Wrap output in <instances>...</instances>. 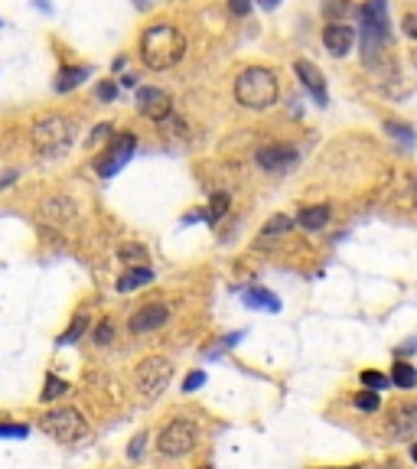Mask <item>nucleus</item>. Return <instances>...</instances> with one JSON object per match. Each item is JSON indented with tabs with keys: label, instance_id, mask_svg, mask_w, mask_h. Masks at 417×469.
<instances>
[{
	"label": "nucleus",
	"instance_id": "7ed1b4c3",
	"mask_svg": "<svg viewBox=\"0 0 417 469\" xmlns=\"http://www.w3.org/2000/svg\"><path fill=\"white\" fill-rule=\"evenodd\" d=\"M75 144V121L65 115H46L33 124V147L43 157H62Z\"/></svg>",
	"mask_w": 417,
	"mask_h": 469
},
{
	"label": "nucleus",
	"instance_id": "4be33fe9",
	"mask_svg": "<svg viewBox=\"0 0 417 469\" xmlns=\"http://www.w3.org/2000/svg\"><path fill=\"white\" fill-rule=\"evenodd\" d=\"M391 385H398V388H414V385H417L414 365H408V362H398V365H394V371H391Z\"/></svg>",
	"mask_w": 417,
	"mask_h": 469
},
{
	"label": "nucleus",
	"instance_id": "ea45409f",
	"mask_svg": "<svg viewBox=\"0 0 417 469\" xmlns=\"http://www.w3.org/2000/svg\"><path fill=\"white\" fill-rule=\"evenodd\" d=\"M411 193H414V202H417V176L411 179Z\"/></svg>",
	"mask_w": 417,
	"mask_h": 469
},
{
	"label": "nucleus",
	"instance_id": "e433bc0d",
	"mask_svg": "<svg viewBox=\"0 0 417 469\" xmlns=\"http://www.w3.org/2000/svg\"><path fill=\"white\" fill-rule=\"evenodd\" d=\"M404 33L411 39H417V14H404Z\"/></svg>",
	"mask_w": 417,
	"mask_h": 469
},
{
	"label": "nucleus",
	"instance_id": "f3484780",
	"mask_svg": "<svg viewBox=\"0 0 417 469\" xmlns=\"http://www.w3.org/2000/svg\"><path fill=\"white\" fill-rule=\"evenodd\" d=\"M88 75H92V69H88V65H62L59 75H56V92H59V95L75 92V88L85 82Z\"/></svg>",
	"mask_w": 417,
	"mask_h": 469
},
{
	"label": "nucleus",
	"instance_id": "58836bf2",
	"mask_svg": "<svg viewBox=\"0 0 417 469\" xmlns=\"http://www.w3.org/2000/svg\"><path fill=\"white\" fill-rule=\"evenodd\" d=\"M258 7H264V10H274V7H280V0H258Z\"/></svg>",
	"mask_w": 417,
	"mask_h": 469
},
{
	"label": "nucleus",
	"instance_id": "4c0bfd02",
	"mask_svg": "<svg viewBox=\"0 0 417 469\" xmlns=\"http://www.w3.org/2000/svg\"><path fill=\"white\" fill-rule=\"evenodd\" d=\"M14 179H16V173H14V169H7V173H0V189H7V186L14 183Z\"/></svg>",
	"mask_w": 417,
	"mask_h": 469
},
{
	"label": "nucleus",
	"instance_id": "2f4dec72",
	"mask_svg": "<svg viewBox=\"0 0 417 469\" xmlns=\"http://www.w3.org/2000/svg\"><path fill=\"white\" fill-rule=\"evenodd\" d=\"M105 137H111V124H98L92 134H88V147H95V144H101Z\"/></svg>",
	"mask_w": 417,
	"mask_h": 469
},
{
	"label": "nucleus",
	"instance_id": "c9c22d12",
	"mask_svg": "<svg viewBox=\"0 0 417 469\" xmlns=\"http://www.w3.org/2000/svg\"><path fill=\"white\" fill-rule=\"evenodd\" d=\"M388 131H391V137H398V140H408V144H414V134H411L408 127H398V124H388Z\"/></svg>",
	"mask_w": 417,
	"mask_h": 469
},
{
	"label": "nucleus",
	"instance_id": "79ce46f5",
	"mask_svg": "<svg viewBox=\"0 0 417 469\" xmlns=\"http://www.w3.org/2000/svg\"><path fill=\"white\" fill-rule=\"evenodd\" d=\"M342 469H352V466H342Z\"/></svg>",
	"mask_w": 417,
	"mask_h": 469
},
{
	"label": "nucleus",
	"instance_id": "a211bd4d",
	"mask_svg": "<svg viewBox=\"0 0 417 469\" xmlns=\"http://www.w3.org/2000/svg\"><path fill=\"white\" fill-rule=\"evenodd\" d=\"M150 280H154V270L144 264V268H127L121 277H117V293H134V290H140V287H147Z\"/></svg>",
	"mask_w": 417,
	"mask_h": 469
},
{
	"label": "nucleus",
	"instance_id": "ddd939ff",
	"mask_svg": "<svg viewBox=\"0 0 417 469\" xmlns=\"http://www.w3.org/2000/svg\"><path fill=\"white\" fill-rule=\"evenodd\" d=\"M167 320H170V307H163V303H150V307H140L137 313L127 320V330H131L134 336H144V332L160 330Z\"/></svg>",
	"mask_w": 417,
	"mask_h": 469
},
{
	"label": "nucleus",
	"instance_id": "aec40b11",
	"mask_svg": "<svg viewBox=\"0 0 417 469\" xmlns=\"http://www.w3.org/2000/svg\"><path fill=\"white\" fill-rule=\"evenodd\" d=\"M290 228H294V222H290V218H287V216H274V218H270V222L261 228V238H258V245H261V248H268L270 241L284 238V235H287V231H290Z\"/></svg>",
	"mask_w": 417,
	"mask_h": 469
},
{
	"label": "nucleus",
	"instance_id": "393cba45",
	"mask_svg": "<svg viewBox=\"0 0 417 469\" xmlns=\"http://www.w3.org/2000/svg\"><path fill=\"white\" fill-rule=\"evenodd\" d=\"M362 385L369 388V391H385V388L391 385V378L381 375V371H362Z\"/></svg>",
	"mask_w": 417,
	"mask_h": 469
},
{
	"label": "nucleus",
	"instance_id": "4468645a",
	"mask_svg": "<svg viewBox=\"0 0 417 469\" xmlns=\"http://www.w3.org/2000/svg\"><path fill=\"white\" fill-rule=\"evenodd\" d=\"M39 216H43V222L56 225V228H65V225H72L78 218V209L65 196H53V199H46L39 206Z\"/></svg>",
	"mask_w": 417,
	"mask_h": 469
},
{
	"label": "nucleus",
	"instance_id": "a878e982",
	"mask_svg": "<svg viewBox=\"0 0 417 469\" xmlns=\"http://www.w3.org/2000/svg\"><path fill=\"white\" fill-rule=\"evenodd\" d=\"M356 408H359V411H379V408H381L379 391H369V388H365L362 394H356Z\"/></svg>",
	"mask_w": 417,
	"mask_h": 469
},
{
	"label": "nucleus",
	"instance_id": "6e6552de",
	"mask_svg": "<svg viewBox=\"0 0 417 469\" xmlns=\"http://www.w3.org/2000/svg\"><path fill=\"white\" fill-rule=\"evenodd\" d=\"M134 150H137V137H134V134H117V137L111 140L108 150H105L101 157H95V169H98V176L101 179L117 176V169L127 167V160L134 157Z\"/></svg>",
	"mask_w": 417,
	"mask_h": 469
},
{
	"label": "nucleus",
	"instance_id": "0eeeda50",
	"mask_svg": "<svg viewBox=\"0 0 417 469\" xmlns=\"http://www.w3.org/2000/svg\"><path fill=\"white\" fill-rule=\"evenodd\" d=\"M196 440H199V427H196L193 421H186V417H179V421H173L170 427H163L160 433V453L163 456H186L196 450Z\"/></svg>",
	"mask_w": 417,
	"mask_h": 469
},
{
	"label": "nucleus",
	"instance_id": "39448f33",
	"mask_svg": "<svg viewBox=\"0 0 417 469\" xmlns=\"http://www.w3.org/2000/svg\"><path fill=\"white\" fill-rule=\"evenodd\" d=\"M173 378V365L170 359H144L134 371V385H137L140 398L144 401H157Z\"/></svg>",
	"mask_w": 417,
	"mask_h": 469
},
{
	"label": "nucleus",
	"instance_id": "f03ea898",
	"mask_svg": "<svg viewBox=\"0 0 417 469\" xmlns=\"http://www.w3.org/2000/svg\"><path fill=\"white\" fill-rule=\"evenodd\" d=\"M278 95H280L278 75L270 69H264V65H248L235 78V101H238L241 108L268 111L278 105Z\"/></svg>",
	"mask_w": 417,
	"mask_h": 469
},
{
	"label": "nucleus",
	"instance_id": "bb28decb",
	"mask_svg": "<svg viewBox=\"0 0 417 469\" xmlns=\"http://www.w3.org/2000/svg\"><path fill=\"white\" fill-rule=\"evenodd\" d=\"M228 193H216L212 196V212H208V222H216L218 216H225V212H228Z\"/></svg>",
	"mask_w": 417,
	"mask_h": 469
},
{
	"label": "nucleus",
	"instance_id": "7c9ffc66",
	"mask_svg": "<svg viewBox=\"0 0 417 469\" xmlns=\"http://www.w3.org/2000/svg\"><path fill=\"white\" fill-rule=\"evenodd\" d=\"M323 10H326V14H329V16H342V14H349V10H352V7H349L346 0H326V4H323Z\"/></svg>",
	"mask_w": 417,
	"mask_h": 469
},
{
	"label": "nucleus",
	"instance_id": "f704fd0d",
	"mask_svg": "<svg viewBox=\"0 0 417 469\" xmlns=\"http://www.w3.org/2000/svg\"><path fill=\"white\" fill-rule=\"evenodd\" d=\"M228 10H232L235 16H248L251 14V0H228Z\"/></svg>",
	"mask_w": 417,
	"mask_h": 469
},
{
	"label": "nucleus",
	"instance_id": "72a5a7b5",
	"mask_svg": "<svg viewBox=\"0 0 417 469\" xmlns=\"http://www.w3.org/2000/svg\"><path fill=\"white\" fill-rule=\"evenodd\" d=\"M95 342H98V346H108V342H111V320H105V323L98 326V332H95Z\"/></svg>",
	"mask_w": 417,
	"mask_h": 469
},
{
	"label": "nucleus",
	"instance_id": "20e7f679",
	"mask_svg": "<svg viewBox=\"0 0 417 469\" xmlns=\"http://www.w3.org/2000/svg\"><path fill=\"white\" fill-rule=\"evenodd\" d=\"M359 26L365 36V56H371L379 46H388L391 39V23H388V0H365L356 10Z\"/></svg>",
	"mask_w": 417,
	"mask_h": 469
},
{
	"label": "nucleus",
	"instance_id": "9d476101",
	"mask_svg": "<svg viewBox=\"0 0 417 469\" xmlns=\"http://www.w3.org/2000/svg\"><path fill=\"white\" fill-rule=\"evenodd\" d=\"M356 39H359V30L356 26H349V23H342V20H332V23L323 30V46H326V53H332L336 59H342V56L352 53Z\"/></svg>",
	"mask_w": 417,
	"mask_h": 469
},
{
	"label": "nucleus",
	"instance_id": "c756f323",
	"mask_svg": "<svg viewBox=\"0 0 417 469\" xmlns=\"http://www.w3.org/2000/svg\"><path fill=\"white\" fill-rule=\"evenodd\" d=\"M144 446H147V431H140L137 437L131 440V446H127V456H131V460H140V453H144Z\"/></svg>",
	"mask_w": 417,
	"mask_h": 469
},
{
	"label": "nucleus",
	"instance_id": "c85d7f7f",
	"mask_svg": "<svg viewBox=\"0 0 417 469\" xmlns=\"http://www.w3.org/2000/svg\"><path fill=\"white\" fill-rule=\"evenodd\" d=\"M26 433H30V427H23V423H0V437H16V440H23Z\"/></svg>",
	"mask_w": 417,
	"mask_h": 469
},
{
	"label": "nucleus",
	"instance_id": "6ab92c4d",
	"mask_svg": "<svg viewBox=\"0 0 417 469\" xmlns=\"http://www.w3.org/2000/svg\"><path fill=\"white\" fill-rule=\"evenodd\" d=\"M326 222H329V206H307V209H300V216H297V225L307 231H320Z\"/></svg>",
	"mask_w": 417,
	"mask_h": 469
},
{
	"label": "nucleus",
	"instance_id": "9b49d317",
	"mask_svg": "<svg viewBox=\"0 0 417 469\" xmlns=\"http://www.w3.org/2000/svg\"><path fill=\"white\" fill-rule=\"evenodd\" d=\"M297 157H300V154H297L294 144H268V147H261V150L255 154V160H258V167L268 169V173H280V169L294 167Z\"/></svg>",
	"mask_w": 417,
	"mask_h": 469
},
{
	"label": "nucleus",
	"instance_id": "dca6fc26",
	"mask_svg": "<svg viewBox=\"0 0 417 469\" xmlns=\"http://www.w3.org/2000/svg\"><path fill=\"white\" fill-rule=\"evenodd\" d=\"M241 300H245L248 310H261V313H280V300L270 290H264V287H248V290L241 293Z\"/></svg>",
	"mask_w": 417,
	"mask_h": 469
},
{
	"label": "nucleus",
	"instance_id": "37998d69",
	"mask_svg": "<svg viewBox=\"0 0 417 469\" xmlns=\"http://www.w3.org/2000/svg\"><path fill=\"white\" fill-rule=\"evenodd\" d=\"M388 469H398V466H388Z\"/></svg>",
	"mask_w": 417,
	"mask_h": 469
},
{
	"label": "nucleus",
	"instance_id": "5701e85b",
	"mask_svg": "<svg viewBox=\"0 0 417 469\" xmlns=\"http://www.w3.org/2000/svg\"><path fill=\"white\" fill-rule=\"evenodd\" d=\"M85 330H88V316H85V313H78L75 320H72L69 330H65V332L59 336V346H72V342H78Z\"/></svg>",
	"mask_w": 417,
	"mask_h": 469
},
{
	"label": "nucleus",
	"instance_id": "473e14b6",
	"mask_svg": "<svg viewBox=\"0 0 417 469\" xmlns=\"http://www.w3.org/2000/svg\"><path fill=\"white\" fill-rule=\"evenodd\" d=\"M98 98L101 101H115L117 98V85L115 82H101L98 85Z\"/></svg>",
	"mask_w": 417,
	"mask_h": 469
},
{
	"label": "nucleus",
	"instance_id": "b1692460",
	"mask_svg": "<svg viewBox=\"0 0 417 469\" xmlns=\"http://www.w3.org/2000/svg\"><path fill=\"white\" fill-rule=\"evenodd\" d=\"M69 391V385L62 381V378H56V375H46V388H43V401H56V398H62V394Z\"/></svg>",
	"mask_w": 417,
	"mask_h": 469
},
{
	"label": "nucleus",
	"instance_id": "423d86ee",
	"mask_svg": "<svg viewBox=\"0 0 417 469\" xmlns=\"http://www.w3.org/2000/svg\"><path fill=\"white\" fill-rule=\"evenodd\" d=\"M39 427H43V433H49L53 440H59V443H75V440H82L88 433L85 417L78 414L75 408L49 411V414H43Z\"/></svg>",
	"mask_w": 417,
	"mask_h": 469
},
{
	"label": "nucleus",
	"instance_id": "2eb2a0df",
	"mask_svg": "<svg viewBox=\"0 0 417 469\" xmlns=\"http://www.w3.org/2000/svg\"><path fill=\"white\" fill-rule=\"evenodd\" d=\"M417 431V404L408 401V404H398L388 417V437L391 440H404Z\"/></svg>",
	"mask_w": 417,
	"mask_h": 469
},
{
	"label": "nucleus",
	"instance_id": "cd10ccee",
	"mask_svg": "<svg viewBox=\"0 0 417 469\" xmlns=\"http://www.w3.org/2000/svg\"><path fill=\"white\" fill-rule=\"evenodd\" d=\"M202 385H206V371H189V375H186V381H183V391L193 394V391H199Z\"/></svg>",
	"mask_w": 417,
	"mask_h": 469
},
{
	"label": "nucleus",
	"instance_id": "f257e3e1",
	"mask_svg": "<svg viewBox=\"0 0 417 469\" xmlns=\"http://www.w3.org/2000/svg\"><path fill=\"white\" fill-rule=\"evenodd\" d=\"M186 56V36L173 23H154L140 36V59L154 72H167L179 65Z\"/></svg>",
	"mask_w": 417,
	"mask_h": 469
},
{
	"label": "nucleus",
	"instance_id": "412c9836",
	"mask_svg": "<svg viewBox=\"0 0 417 469\" xmlns=\"http://www.w3.org/2000/svg\"><path fill=\"white\" fill-rule=\"evenodd\" d=\"M117 258H121L124 264H131V268H144L147 264V248L144 245H131V241H124V245H117Z\"/></svg>",
	"mask_w": 417,
	"mask_h": 469
},
{
	"label": "nucleus",
	"instance_id": "f8f14e48",
	"mask_svg": "<svg viewBox=\"0 0 417 469\" xmlns=\"http://www.w3.org/2000/svg\"><path fill=\"white\" fill-rule=\"evenodd\" d=\"M294 75L300 78V85L310 92V98H313L317 105H323V108H326V101H329V92H326V78H323V72H320L310 59H297V62H294Z\"/></svg>",
	"mask_w": 417,
	"mask_h": 469
},
{
	"label": "nucleus",
	"instance_id": "a19ab883",
	"mask_svg": "<svg viewBox=\"0 0 417 469\" xmlns=\"http://www.w3.org/2000/svg\"><path fill=\"white\" fill-rule=\"evenodd\" d=\"M411 460H414V463H417V443H414V446H411Z\"/></svg>",
	"mask_w": 417,
	"mask_h": 469
},
{
	"label": "nucleus",
	"instance_id": "1a4fd4ad",
	"mask_svg": "<svg viewBox=\"0 0 417 469\" xmlns=\"http://www.w3.org/2000/svg\"><path fill=\"white\" fill-rule=\"evenodd\" d=\"M137 111L147 117V121H167V117L173 115V101L163 88L144 85V88H137Z\"/></svg>",
	"mask_w": 417,
	"mask_h": 469
}]
</instances>
